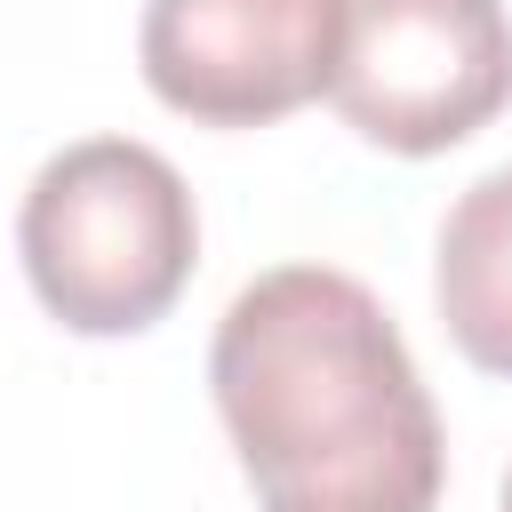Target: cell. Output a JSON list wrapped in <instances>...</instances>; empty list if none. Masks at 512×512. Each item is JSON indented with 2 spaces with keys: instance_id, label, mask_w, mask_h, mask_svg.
Listing matches in <instances>:
<instances>
[{
  "instance_id": "6da1fadb",
  "label": "cell",
  "mask_w": 512,
  "mask_h": 512,
  "mask_svg": "<svg viewBox=\"0 0 512 512\" xmlns=\"http://www.w3.org/2000/svg\"><path fill=\"white\" fill-rule=\"evenodd\" d=\"M224 440L256 512H432L440 408L392 312L336 264L256 272L208 344Z\"/></svg>"
},
{
  "instance_id": "7a4b0ae2",
  "label": "cell",
  "mask_w": 512,
  "mask_h": 512,
  "mask_svg": "<svg viewBox=\"0 0 512 512\" xmlns=\"http://www.w3.org/2000/svg\"><path fill=\"white\" fill-rule=\"evenodd\" d=\"M16 248L48 320L72 336H136L184 296L200 264V208L168 152L136 136H80L40 160Z\"/></svg>"
},
{
  "instance_id": "3957f363",
  "label": "cell",
  "mask_w": 512,
  "mask_h": 512,
  "mask_svg": "<svg viewBox=\"0 0 512 512\" xmlns=\"http://www.w3.org/2000/svg\"><path fill=\"white\" fill-rule=\"evenodd\" d=\"M328 104L352 136L432 160L512 104L504 0H336Z\"/></svg>"
},
{
  "instance_id": "277c9868",
  "label": "cell",
  "mask_w": 512,
  "mask_h": 512,
  "mask_svg": "<svg viewBox=\"0 0 512 512\" xmlns=\"http://www.w3.org/2000/svg\"><path fill=\"white\" fill-rule=\"evenodd\" d=\"M144 88L192 128H272L328 96L336 0H144Z\"/></svg>"
},
{
  "instance_id": "5b68a950",
  "label": "cell",
  "mask_w": 512,
  "mask_h": 512,
  "mask_svg": "<svg viewBox=\"0 0 512 512\" xmlns=\"http://www.w3.org/2000/svg\"><path fill=\"white\" fill-rule=\"evenodd\" d=\"M432 304L448 344L480 376H512V168L480 176L448 208L432 256Z\"/></svg>"
},
{
  "instance_id": "8992f818",
  "label": "cell",
  "mask_w": 512,
  "mask_h": 512,
  "mask_svg": "<svg viewBox=\"0 0 512 512\" xmlns=\"http://www.w3.org/2000/svg\"><path fill=\"white\" fill-rule=\"evenodd\" d=\"M496 512H512V472H504V496H496Z\"/></svg>"
}]
</instances>
